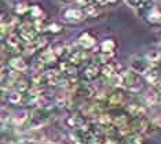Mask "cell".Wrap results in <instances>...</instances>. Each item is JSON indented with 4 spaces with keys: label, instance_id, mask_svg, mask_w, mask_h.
Returning a JSON list of instances; mask_svg holds the SVG:
<instances>
[{
    "label": "cell",
    "instance_id": "6",
    "mask_svg": "<svg viewBox=\"0 0 161 144\" xmlns=\"http://www.w3.org/2000/svg\"><path fill=\"white\" fill-rule=\"evenodd\" d=\"M161 100L160 99V93L158 92H156V91H152V89H149L147 92H146V95H145V102H146V104L147 106H154L157 104Z\"/></svg>",
    "mask_w": 161,
    "mask_h": 144
},
{
    "label": "cell",
    "instance_id": "13",
    "mask_svg": "<svg viewBox=\"0 0 161 144\" xmlns=\"http://www.w3.org/2000/svg\"><path fill=\"white\" fill-rule=\"evenodd\" d=\"M21 37L19 36H17V35H10L8 37H7V44H8V47L10 48H13V50H18V48L21 47Z\"/></svg>",
    "mask_w": 161,
    "mask_h": 144
},
{
    "label": "cell",
    "instance_id": "25",
    "mask_svg": "<svg viewBox=\"0 0 161 144\" xmlns=\"http://www.w3.org/2000/svg\"><path fill=\"white\" fill-rule=\"evenodd\" d=\"M124 2H125L130 7H132V8H141V7L145 4L142 0H124Z\"/></svg>",
    "mask_w": 161,
    "mask_h": 144
},
{
    "label": "cell",
    "instance_id": "7",
    "mask_svg": "<svg viewBox=\"0 0 161 144\" xmlns=\"http://www.w3.org/2000/svg\"><path fill=\"white\" fill-rule=\"evenodd\" d=\"M10 66H11V67H13L14 70H17V72H19V73H22V72H25V70L28 69L26 62H25L22 58H19V56L13 58L11 61H10Z\"/></svg>",
    "mask_w": 161,
    "mask_h": 144
},
{
    "label": "cell",
    "instance_id": "17",
    "mask_svg": "<svg viewBox=\"0 0 161 144\" xmlns=\"http://www.w3.org/2000/svg\"><path fill=\"white\" fill-rule=\"evenodd\" d=\"M149 21L150 22H160L161 21V10L158 7H154L149 13Z\"/></svg>",
    "mask_w": 161,
    "mask_h": 144
},
{
    "label": "cell",
    "instance_id": "22",
    "mask_svg": "<svg viewBox=\"0 0 161 144\" xmlns=\"http://www.w3.org/2000/svg\"><path fill=\"white\" fill-rule=\"evenodd\" d=\"M109 102H110V104H113V106L120 104V103L123 102V95L121 93H113V95H110V98H109Z\"/></svg>",
    "mask_w": 161,
    "mask_h": 144
},
{
    "label": "cell",
    "instance_id": "32",
    "mask_svg": "<svg viewBox=\"0 0 161 144\" xmlns=\"http://www.w3.org/2000/svg\"><path fill=\"white\" fill-rule=\"evenodd\" d=\"M92 2H97V3H105L106 0H92Z\"/></svg>",
    "mask_w": 161,
    "mask_h": 144
},
{
    "label": "cell",
    "instance_id": "30",
    "mask_svg": "<svg viewBox=\"0 0 161 144\" xmlns=\"http://www.w3.org/2000/svg\"><path fill=\"white\" fill-rule=\"evenodd\" d=\"M156 124L158 125V128H161V115H160V117H158V118H157V120H156Z\"/></svg>",
    "mask_w": 161,
    "mask_h": 144
},
{
    "label": "cell",
    "instance_id": "8",
    "mask_svg": "<svg viewBox=\"0 0 161 144\" xmlns=\"http://www.w3.org/2000/svg\"><path fill=\"white\" fill-rule=\"evenodd\" d=\"M116 47H117V44L116 41L113 39H106L103 40V41L101 43V51L102 52H114V50H116Z\"/></svg>",
    "mask_w": 161,
    "mask_h": 144
},
{
    "label": "cell",
    "instance_id": "33",
    "mask_svg": "<svg viewBox=\"0 0 161 144\" xmlns=\"http://www.w3.org/2000/svg\"><path fill=\"white\" fill-rule=\"evenodd\" d=\"M62 2H65V3H69V2H73V0H62Z\"/></svg>",
    "mask_w": 161,
    "mask_h": 144
},
{
    "label": "cell",
    "instance_id": "11",
    "mask_svg": "<svg viewBox=\"0 0 161 144\" xmlns=\"http://www.w3.org/2000/svg\"><path fill=\"white\" fill-rule=\"evenodd\" d=\"M29 14H31V17L33 18V19H44V18H43V15H44V11H43V8L39 4L31 6Z\"/></svg>",
    "mask_w": 161,
    "mask_h": 144
},
{
    "label": "cell",
    "instance_id": "14",
    "mask_svg": "<svg viewBox=\"0 0 161 144\" xmlns=\"http://www.w3.org/2000/svg\"><path fill=\"white\" fill-rule=\"evenodd\" d=\"M98 72H99V70H98L97 65H90L86 67V70H84V76H86L88 80H92L98 76Z\"/></svg>",
    "mask_w": 161,
    "mask_h": 144
},
{
    "label": "cell",
    "instance_id": "21",
    "mask_svg": "<svg viewBox=\"0 0 161 144\" xmlns=\"http://www.w3.org/2000/svg\"><path fill=\"white\" fill-rule=\"evenodd\" d=\"M54 51H55L57 56H62V55H66L68 51H70V48H69L68 44H64V45H58Z\"/></svg>",
    "mask_w": 161,
    "mask_h": 144
},
{
    "label": "cell",
    "instance_id": "10",
    "mask_svg": "<svg viewBox=\"0 0 161 144\" xmlns=\"http://www.w3.org/2000/svg\"><path fill=\"white\" fill-rule=\"evenodd\" d=\"M57 59V54L54 50H44L40 55V61H43L44 63H51Z\"/></svg>",
    "mask_w": 161,
    "mask_h": 144
},
{
    "label": "cell",
    "instance_id": "29",
    "mask_svg": "<svg viewBox=\"0 0 161 144\" xmlns=\"http://www.w3.org/2000/svg\"><path fill=\"white\" fill-rule=\"evenodd\" d=\"M98 121H99L101 124H109L110 122V117L106 115V114H102V115L98 117Z\"/></svg>",
    "mask_w": 161,
    "mask_h": 144
},
{
    "label": "cell",
    "instance_id": "23",
    "mask_svg": "<svg viewBox=\"0 0 161 144\" xmlns=\"http://www.w3.org/2000/svg\"><path fill=\"white\" fill-rule=\"evenodd\" d=\"M136 126H138V131L139 132H146V131H147V126H149V122L145 120L143 117H141V118H139V121H138Z\"/></svg>",
    "mask_w": 161,
    "mask_h": 144
},
{
    "label": "cell",
    "instance_id": "26",
    "mask_svg": "<svg viewBox=\"0 0 161 144\" xmlns=\"http://www.w3.org/2000/svg\"><path fill=\"white\" fill-rule=\"evenodd\" d=\"M47 29H48L50 32H53V33H58V32H61L62 30V26L59 24H51L47 26Z\"/></svg>",
    "mask_w": 161,
    "mask_h": 144
},
{
    "label": "cell",
    "instance_id": "15",
    "mask_svg": "<svg viewBox=\"0 0 161 144\" xmlns=\"http://www.w3.org/2000/svg\"><path fill=\"white\" fill-rule=\"evenodd\" d=\"M145 76H146V80H147L149 83H152V84H157L158 83V80H160V73L157 72L156 69H150Z\"/></svg>",
    "mask_w": 161,
    "mask_h": 144
},
{
    "label": "cell",
    "instance_id": "1",
    "mask_svg": "<svg viewBox=\"0 0 161 144\" xmlns=\"http://www.w3.org/2000/svg\"><path fill=\"white\" fill-rule=\"evenodd\" d=\"M152 69V63L149 59L141 54H136L131 58V70H134L138 74H146Z\"/></svg>",
    "mask_w": 161,
    "mask_h": 144
},
{
    "label": "cell",
    "instance_id": "27",
    "mask_svg": "<svg viewBox=\"0 0 161 144\" xmlns=\"http://www.w3.org/2000/svg\"><path fill=\"white\" fill-rule=\"evenodd\" d=\"M17 88L19 92H24L28 89V83L26 81H17Z\"/></svg>",
    "mask_w": 161,
    "mask_h": 144
},
{
    "label": "cell",
    "instance_id": "34",
    "mask_svg": "<svg viewBox=\"0 0 161 144\" xmlns=\"http://www.w3.org/2000/svg\"><path fill=\"white\" fill-rule=\"evenodd\" d=\"M142 2H143V3H147V2H149V0H142Z\"/></svg>",
    "mask_w": 161,
    "mask_h": 144
},
{
    "label": "cell",
    "instance_id": "2",
    "mask_svg": "<svg viewBox=\"0 0 161 144\" xmlns=\"http://www.w3.org/2000/svg\"><path fill=\"white\" fill-rule=\"evenodd\" d=\"M124 84H127V88L132 92H139L142 89V83L139 78V74L135 73L134 70L124 73Z\"/></svg>",
    "mask_w": 161,
    "mask_h": 144
},
{
    "label": "cell",
    "instance_id": "18",
    "mask_svg": "<svg viewBox=\"0 0 161 144\" xmlns=\"http://www.w3.org/2000/svg\"><path fill=\"white\" fill-rule=\"evenodd\" d=\"M114 69H116V65H113V63H108V65H105L103 67H102V74H103L105 77H110L113 74H116L117 72H114Z\"/></svg>",
    "mask_w": 161,
    "mask_h": 144
},
{
    "label": "cell",
    "instance_id": "19",
    "mask_svg": "<svg viewBox=\"0 0 161 144\" xmlns=\"http://www.w3.org/2000/svg\"><path fill=\"white\" fill-rule=\"evenodd\" d=\"M21 100H22V95H21L19 91L11 92V93L8 95V102L13 103V104H17V103H19Z\"/></svg>",
    "mask_w": 161,
    "mask_h": 144
},
{
    "label": "cell",
    "instance_id": "4",
    "mask_svg": "<svg viewBox=\"0 0 161 144\" xmlns=\"http://www.w3.org/2000/svg\"><path fill=\"white\" fill-rule=\"evenodd\" d=\"M28 117H29V113L26 110H19V111H15L10 117V121H11L15 126H19V125H22L25 121L28 120Z\"/></svg>",
    "mask_w": 161,
    "mask_h": 144
},
{
    "label": "cell",
    "instance_id": "3",
    "mask_svg": "<svg viewBox=\"0 0 161 144\" xmlns=\"http://www.w3.org/2000/svg\"><path fill=\"white\" fill-rule=\"evenodd\" d=\"M62 17H64L65 21L68 22H79L83 21L84 17H86V13H84L83 8H77V7H68V8L64 10L62 13Z\"/></svg>",
    "mask_w": 161,
    "mask_h": 144
},
{
    "label": "cell",
    "instance_id": "9",
    "mask_svg": "<svg viewBox=\"0 0 161 144\" xmlns=\"http://www.w3.org/2000/svg\"><path fill=\"white\" fill-rule=\"evenodd\" d=\"M128 113H130L132 117H138V118H141V117H145V114H146V109H145L143 106L131 104V106H128Z\"/></svg>",
    "mask_w": 161,
    "mask_h": 144
},
{
    "label": "cell",
    "instance_id": "12",
    "mask_svg": "<svg viewBox=\"0 0 161 144\" xmlns=\"http://www.w3.org/2000/svg\"><path fill=\"white\" fill-rule=\"evenodd\" d=\"M29 10H31V6H29L26 2H19L14 7V11H15L17 15H24V14L29 13Z\"/></svg>",
    "mask_w": 161,
    "mask_h": 144
},
{
    "label": "cell",
    "instance_id": "28",
    "mask_svg": "<svg viewBox=\"0 0 161 144\" xmlns=\"http://www.w3.org/2000/svg\"><path fill=\"white\" fill-rule=\"evenodd\" d=\"M91 2H92V0H75L76 4H77L79 7H84V8L91 6Z\"/></svg>",
    "mask_w": 161,
    "mask_h": 144
},
{
    "label": "cell",
    "instance_id": "24",
    "mask_svg": "<svg viewBox=\"0 0 161 144\" xmlns=\"http://www.w3.org/2000/svg\"><path fill=\"white\" fill-rule=\"evenodd\" d=\"M33 28L36 29V32H42V30H44V29H47V26L44 25V19H35L33 22Z\"/></svg>",
    "mask_w": 161,
    "mask_h": 144
},
{
    "label": "cell",
    "instance_id": "20",
    "mask_svg": "<svg viewBox=\"0 0 161 144\" xmlns=\"http://www.w3.org/2000/svg\"><path fill=\"white\" fill-rule=\"evenodd\" d=\"M83 10H84V13H86L87 17H97L98 14H99V10H98L95 6H92V4L86 7V8H83Z\"/></svg>",
    "mask_w": 161,
    "mask_h": 144
},
{
    "label": "cell",
    "instance_id": "31",
    "mask_svg": "<svg viewBox=\"0 0 161 144\" xmlns=\"http://www.w3.org/2000/svg\"><path fill=\"white\" fill-rule=\"evenodd\" d=\"M58 144H72V143H70V141H68V140H64V139H62Z\"/></svg>",
    "mask_w": 161,
    "mask_h": 144
},
{
    "label": "cell",
    "instance_id": "16",
    "mask_svg": "<svg viewBox=\"0 0 161 144\" xmlns=\"http://www.w3.org/2000/svg\"><path fill=\"white\" fill-rule=\"evenodd\" d=\"M146 58L149 59V62L152 65H156L161 61V52L160 51H150V52L146 55Z\"/></svg>",
    "mask_w": 161,
    "mask_h": 144
},
{
    "label": "cell",
    "instance_id": "5",
    "mask_svg": "<svg viewBox=\"0 0 161 144\" xmlns=\"http://www.w3.org/2000/svg\"><path fill=\"white\" fill-rule=\"evenodd\" d=\"M79 44L84 48V50H90V48H92L95 45V39L90 35V33H83V35L79 37Z\"/></svg>",
    "mask_w": 161,
    "mask_h": 144
}]
</instances>
